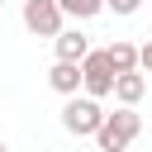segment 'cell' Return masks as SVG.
<instances>
[{
	"label": "cell",
	"mask_w": 152,
	"mask_h": 152,
	"mask_svg": "<svg viewBox=\"0 0 152 152\" xmlns=\"http://www.w3.org/2000/svg\"><path fill=\"white\" fill-rule=\"evenodd\" d=\"M104 109H100V100H66V109H62V128L71 133V138H100V128H104Z\"/></svg>",
	"instance_id": "cell-1"
},
{
	"label": "cell",
	"mask_w": 152,
	"mask_h": 152,
	"mask_svg": "<svg viewBox=\"0 0 152 152\" xmlns=\"http://www.w3.org/2000/svg\"><path fill=\"white\" fill-rule=\"evenodd\" d=\"M138 128H142V119L133 114V109H114L109 119H104V128H100V152H124L133 138H138Z\"/></svg>",
	"instance_id": "cell-2"
},
{
	"label": "cell",
	"mask_w": 152,
	"mask_h": 152,
	"mask_svg": "<svg viewBox=\"0 0 152 152\" xmlns=\"http://www.w3.org/2000/svg\"><path fill=\"white\" fill-rule=\"evenodd\" d=\"M24 24L38 38H62V5L57 0H24Z\"/></svg>",
	"instance_id": "cell-3"
},
{
	"label": "cell",
	"mask_w": 152,
	"mask_h": 152,
	"mask_svg": "<svg viewBox=\"0 0 152 152\" xmlns=\"http://www.w3.org/2000/svg\"><path fill=\"white\" fill-rule=\"evenodd\" d=\"M81 76H86V95L90 100H104V95H114V66H109V57L104 52H90L86 62H81Z\"/></svg>",
	"instance_id": "cell-4"
},
{
	"label": "cell",
	"mask_w": 152,
	"mask_h": 152,
	"mask_svg": "<svg viewBox=\"0 0 152 152\" xmlns=\"http://www.w3.org/2000/svg\"><path fill=\"white\" fill-rule=\"evenodd\" d=\"M104 57H109L114 76H128V71H138V66H142V48H133V43H124V38H114V43L104 48Z\"/></svg>",
	"instance_id": "cell-5"
},
{
	"label": "cell",
	"mask_w": 152,
	"mask_h": 152,
	"mask_svg": "<svg viewBox=\"0 0 152 152\" xmlns=\"http://www.w3.org/2000/svg\"><path fill=\"white\" fill-rule=\"evenodd\" d=\"M48 86H52L57 95H71V100H76V90L86 86V76H81V66H71V62H57V66L48 71Z\"/></svg>",
	"instance_id": "cell-6"
},
{
	"label": "cell",
	"mask_w": 152,
	"mask_h": 152,
	"mask_svg": "<svg viewBox=\"0 0 152 152\" xmlns=\"http://www.w3.org/2000/svg\"><path fill=\"white\" fill-rule=\"evenodd\" d=\"M86 57H90V43H86V33L66 28V33L57 38V62H71V66H81Z\"/></svg>",
	"instance_id": "cell-7"
},
{
	"label": "cell",
	"mask_w": 152,
	"mask_h": 152,
	"mask_svg": "<svg viewBox=\"0 0 152 152\" xmlns=\"http://www.w3.org/2000/svg\"><path fill=\"white\" fill-rule=\"evenodd\" d=\"M142 95H147V81H142L138 71H128V76H119V81H114V100H119L124 109H133Z\"/></svg>",
	"instance_id": "cell-8"
},
{
	"label": "cell",
	"mask_w": 152,
	"mask_h": 152,
	"mask_svg": "<svg viewBox=\"0 0 152 152\" xmlns=\"http://www.w3.org/2000/svg\"><path fill=\"white\" fill-rule=\"evenodd\" d=\"M57 5H62V14H76V19H95V14H100L109 0H57Z\"/></svg>",
	"instance_id": "cell-9"
},
{
	"label": "cell",
	"mask_w": 152,
	"mask_h": 152,
	"mask_svg": "<svg viewBox=\"0 0 152 152\" xmlns=\"http://www.w3.org/2000/svg\"><path fill=\"white\" fill-rule=\"evenodd\" d=\"M138 5H142V0H109V10H114V14H133Z\"/></svg>",
	"instance_id": "cell-10"
},
{
	"label": "cell",
	"mask_w": 152,
	"mask_h": 152,
	"mask_svg": "<svg viewBox=\"0 0 152 152\" xmlns=\"http://www.w3.org/2000/svg\"><path fill=\"white\" fill-rule=\"evenodd\" d=\"M142 71H152V33H147V43H142Z\"/></svg>",
	"instance_id": "cell-11"
},
{
	"label": "cell",
	"mask_w": 152,
	"mask_h": 152,
	"mask_svg": "<svg viewBox=\"0 0 152 152\" xmlns=\"http://www.w3.org/2000/svg\"><path fill=\"white\" fill-rule=\"evenodd\" d=\"M0 152H5V142H0Z\"/></svg>",
	"instance_id": "cell-12"
}]
</instances>
